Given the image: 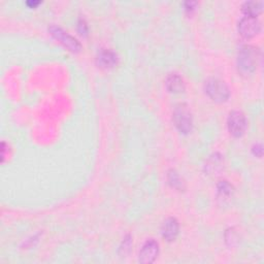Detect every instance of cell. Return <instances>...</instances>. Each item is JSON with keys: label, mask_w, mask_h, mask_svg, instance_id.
<instances>
[{"label": "cell", "mask_w": 264, "mask_h": 264, "mask_svg": "<svg viewBox=\"0 0 264 264\" xmlns=\"http://www.w3.org/2000/svg\"><path fill=\"white\" fill-rule=\"evenodd\" d=\"M261 30V23L257 17L245 16L239 22V32L245 38H254Z\"/></svg>", "instance_id": "6"}, {"label": "cell", "mask_w": 264, "mask_h": 264, "mask_svg": "<svg viewBox=\"0 0 264 264\" xmlns=\"http://www.w3.org/2000/svg\"><path fill=\"white\" fill-rule=\"evenodd\" d=\"M167 180H169V183L172 188L177 189L179 191H183L185 187H186L184 179L175 170H169V173H167Z\"/></svg>", "instance_id": "13"}, {"label": "cell", "mask_w": 264, "mask_h": 264, "mask_svg": "<svg viewBox=\"0 0 264 264\" xmlns=\"http://www.w3.org/2000/svg\"><path fill=\"white\" fill-rule=\"evenodd\" d=\"M77 30L78 32H80V34L84 35V37H86L88 32H89V28H88L87 22L85 21V19H83V18H80V20H78L77 22Z\"/></svg>", "instance_id": "17"}, {"label": "cell", "mask_w": 264, "mask_h": 264, "mask_svg": "<svg viewBox=\"0 0 264 264\" xmlns=\"http://www.w3.org/2000/svg\"><path fill=\"white\" fill-rule=\"evenodd\" d=\"M205 91L209 98L214 101L222 103L228 100L230 96V91L228 86L219 78L210 77L205 83Z\"/></svg>", "instance_id": "2"}, {"label": "cell", "mask_w": 264, "mask_h": 264, "mask_svg": "<svg viewBox=\"0 0 264 264\" xmlns=\"http://www.w3.org/2000/svg\"><path fill=\"white\" fill-rule=\"evenodd\" d=\"M252 151L254 153L255 156H257V157H261L262 154H263V147L261 144H256V145H254L253 149H252Z\"/></svg>", "instance_id": "18"}, {"label": "cell", "mask_w": 264, "mask_h": 264, "mask_svg": "<svg viewBox=\"0 0 264 264\" xmlns=\"http://www.w3.org/2000/svg\"><path fill=\"white\" fill-rule=\"evenodd\" d=\"M179 232L180 224L178 220L172 217L167 218L161 227V233L163 239H165L167 242H172L177 239Z\"/></svg>", "instance_id": "8"}, {"label": "cell", "mask_w": 264, "mask_h": 264, "mask_svg": "<svg viewBox=\"0 0 264 264\" xmlns=\"http://www.w3.org/2000/svg\"><path fill=\"white\" fill-rule=\"evenodd\" d=\"M97 63L99 66L104 68L113 67L118 63V55L116 52L111 49H101L97 53Z\"/></svg>", "instance_id": "9"}, {"label": "cell", "mask_w": 264, "mask_h": 264, "mask_svg": "<svg viewBox=\"0 0 264 264\" xmlns=\"http://www.w3.org/2000/svg\"><path fill=\"white\" fill-rule=\"evenodd\" d=\"M49 32L57 40H59L64 47H66L69 51L74 53H77L82 50V45L76 38L72 37L68 32L63 30L59 26L51 25L49 27Z\"/></svg>", "instance_id": "5"}, {"label": "cell", "mask_w": 264, "mask_h": 264, "mask_svg": "<svg viewBox=\"0 0 264 264\" xmlns=\"http://www.w3.org/2000/svg\"><path fill=\"white\" fill-rule=\"evenodd\" d=\"M247 118L242 111H232L227 119V126L230 134L234 137H241L247 129Z\"/></svg>", "instance_id": "4"}, {"label": "cell", "mask_w": 264, "mask_h": 264, "mask_svg": "<svg viewBox=\"0 0 264 264\" xmlns=\"http://www.w3.org/2000/svg\"><path fill=\"white\" fill-rule=\"evenodd\" d=\"M258 60V51L252 46H244L237 54V67L244 75L255 72Z\"/></svg>", "instance_id": "1"}, {"label": "cell", "mask_w": 264, "mask_h": 264, "mask_svg": "<svg viewBox=\"0 0 264 264\" xmlns=\"http://www.w3.org/2000/svg\"><path fill=\"white\" fill-rule=\"evenodd\" d=\"M263 8L262 1H247L243 4V12L245 16L257 17Z\"/></svg>", "instance_id": "14"}, {"label": "cell", "mask_w": 264, "mask_h": 264, "mask_svg": "<svg viewBox=\"0 0 264 264\" xmlns=\"http://www.w3.org/2000/svg\"><path fill=\"white\" fill-rule=\"evenodd\" d=\"M40 3V1H27V5H29V6H37V5H38Z\"/></svg>", "instance_id": "20"}, {"label": "cell", "mask_w": 264, "mask_h": 264, "mask_svg": "<svg viewBox=\"0 0 264 264\" xmlns=\"http://www.w3.org/2000/svg\"><path fill=\"white\" fill-rule=\"evenodd\" d=\"M159 255V244L155 240H148L139 251L138 261L140 263H153Z\"/></svg>", "instance_id": "7"}, {"label": "cell", "mask_w": 264, "mask_h": 264, "mask_svg": "<svg viewBox=\"0 0 264 264\" xmlns=\"http://www.w3.org/2000/svg\"><path fill=\"white\" fill-rule=\"evenodd\" d=\"M172 120L174 123V126L183 134H188L191 132L193 127V119L192 113L186 104H179L175 107L173 113H172Z\"/></svg>", "instance_id": "3"}, {"label": "cell", "mask_w": 264, "mask_h": 264, "mask_svg": "<svg viewBox=\"0 0 264 264\" xmlns=\"http://www.w3.org/2000/svg\"><path fill=\"white\" fill-rule=\"evenodd\" d=\"M225 241L228 245L233 247V245L239 243V236H237L236 232L233 229H228L225 232Z\"/></svg>", "instance_id": "16"}, {"label": "cell", "mask_w": 264, "mask_h": 264, "mask_svg": "<svg viewBox=\"0 0 264 264\" xmlns=\"http://www.w3.org/2000/svg\"><path fill=\"white\" fill-rule=\"evenodd\" d=\"M167 90L171 93H180L185 89V84L183 78L178 74H170L167 75L165 80Z\"/></svg>", "instance_id": "10"}, {"label": "cell", "mask_w": 264, "mask_h": 264, "mask_svg": "<svg viewBox=\"0 0 264 264\" xmlns=\"http://www.w3.org/2000/svg\"><path fill=\"white\" fill-rule=\"evenodd\" d=\"M196 5H197L196 1H186V2H184V6H185V8H186L187 12L194 11Z\"/></svg>", "instance_id": "19"}, {"label": "cell", "mask_w": 264, "mask_h": 264, "mask_svg": "<svg viewBox=\"0 0 264 264\" xmlns=\"http://www.w3.org/2000/svg\"><path fill=\"white\" fill-rule=\"evenodd\" d=\"M131 247H132V239H131L130 235H127L124 239V241L122 242V245H120L119 254L121 255L122 257L127 256V255L131 251Z\"/></svg>", "instance_id": "15"}, {"label": "cell", "mask_w": 264, "mask_h": 264, "mask_svg": "<svg viewBox=\"0 0 264 264\" xmlns=\"http://www.w3.org/2000/svg\"><path fill=\"white\" fill-rule=\"evenodd\" d=\"M234 189L232 185L227 181H220L217 185V196L218 199L223 202L229 200L233 195Z\"/></svg>", "instance_id": "12"}, {"label": "cell", "mask_w": 264, "mask_h": 264, "mask_svg": "<svg viewBox=\"0 0 264 264\" xmlns=\"http://www.w3.org/2000/svg\"><path fill=\"white\" fill-rule=\"evenodd\" d=\"M223 167V158L222 156L216 153L208 158L205 165V170L208 174H216L221 170Z\"/></svg>", "instance_id": "11"}]
</instances>
